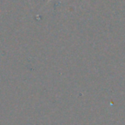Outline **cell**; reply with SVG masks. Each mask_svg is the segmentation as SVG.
I'll return each mask as SVG.
<instances>
[{"label": "cell", "instance_id": "1", "mask_svg": "<svg viewBox=\"0 0 125 125\" xmlns=\"http://www.w3.org/2000/svg\"><path fill=\"white\" fill-rule=\"evenodd\" d=\"M50 1H52V0H49V1H48V3H49V2H50Z\"/></svg>", "mask_w": 125, "mask_h": 125}]
</instances>
